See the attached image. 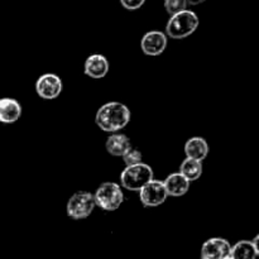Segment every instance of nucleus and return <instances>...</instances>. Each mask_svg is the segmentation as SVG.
I'll use <instances>...</instances> for the list:
<instances>
[{
    "label": "nucleus",
    "mask_w": 259,
    "mask_h": 259,
    "mask_svg": "<svg viewBox=\"0 0 259 259\" xmlns=\"http://www.w3.org/2000/svg\"><path fill=\"white\" fill-rule=\"evenodd\" d=\"M131 110L124 104L110 101L100 106L95 116V123L106 133H116L125 128L131 121Z\"/></svg>",
    "instance_id": "nucleus-1"
},
{
    "label": "nucleus",
    "mask_w": 259,
    "mask_h": 259,
    "mask_svg": "<svg viewBox=\"0 0 259 259\" xmlns=\"http://www.w3.org/2000/svg\"><path fill=\"white\" fill-rule=\"evenodd\" d=\"M200 20L196 13L185 9L171 15L166 25V35L172 39H185L199 28Z\"/></svg>",
    "instance_id": "nucleus-2"
},
{
    "label": "nucleus",
    "mask_w": 259,
    "mask_h": 259,
    "mask_svg": "<svg viewBox=\"0 0 259 259\" xmlns=\"http://www.w3.org/2000/svg\"><path fill=\"white\" fill-rule=\"evenodd\" d=\"M153 169L147 163H137L126 166L120 175V185L128 191H139L146 184L153 180Z\"/></svg>",
    "instance_id": "nucleus-3"
},
{
    "label": "nucleus",
    "mask_w": 259,
    "mask_h": 259,
    "mask_svg": "<svg viewBox=\"0 0 259 259\" xmlns=\"http://www.w3.org/2000/svg\"><path fill=\"white\" fill-rule=\"evenodd\" d=\"M95 204L104 211H115L124 201V192L115 182H104L94 194Z\"/></svg>",
    "instance_id": "nucleus-4"
},
{
    "label": "nucleus",
    "mask_w": 259,
    "mask_h": 259,
    "mask_svg": "<svg viewBox=\"0 0 259 259\" xmlns=\"http://www.w3.org/2000/svg\"><path fill=\"white\" fill-rule=\"evenodd\" d=\"M95 206L94 194L89 191H78L70 197L67 206H66V211L71 219L82 220L93 214Z\"/></svg>",
    "instance_id": "nucleus-5"
},
{
    "label": "nucleus",
    "mask_w": 259,
    "mask_h": 259,
    "mask_svg": "<svg viewBox=\"0 0 259 259\" xmlns=\"http://www.w3.org/2000/svg\"><path fill=\"white\" fill-rule=\"evenodd\" d=\"M167 197L168 195L164 189L163 181L158 180H151L139 190V200L146 207L159 206L166 201Z\"/></svg>",
    "instance_id": "nucleus-6"
},
{
    "label": "nucleus",
    "mask_w": 259,
    "mask_h": 259,
    "mask_svg": "<svg viewBox=\"0 0 259 259\" xmlns=\"http://www.w3.org/2000/svg\"><path fill=\"white\" fill-rule=\"evenodd\" d=\"M62 88L63 85L60 76L55 75V73H45V75L39 76L35 82V93L45 100L57 99L62 93Z\"/></svg>",
    "instance_id": "nucleus-7"
},
{
    "label": "nucleus",
    "mask_w": 259,
    "mask_h": 259,
    "mask_svg": "<svg viewBox=\"0 0 259 259\" xmlns=\"http://www.w3.org/2000/svg\"><path fill=\"white\" fill-rule=\"evenodd\" d=\"M141 48L144 55L147 56H159L167 48V35L166 33L159 30H149L142 37Z\"/></svg>",
    "instance_id": "nucleus-8"
},
{
    "label": "nucleus",
    "mask_w": 259,
    "mask_h": 259,
    "mask_svg": "<svg viewBox=\"0 0 259 259\" xmlns=\"http://www.w3.org/2000/svg\"><path fill=\"white\" fill-rule=\"evenodd\" d=\"M232 244L224 238H210L202 244L201 257L205 259H224L230 255Z\"/></svg>",
    "instance_id": "nucleus-9"
},
{
    "label": "nucleus",
    "mask_w": 259,
    "mask_h": 259,
    "mask_svg": "<svg viewBox=\"0 0 259 259\" xmlns=\"http://www.w3.org/2000/svg\"><path fill=\"white\" fill-rule=\"evenodd\" d=\"M109 68H110V63L108 58L105 56L95 53V55L89 56L88 60L85 61L83 72L91 78H103L108 75Z\"/></svg>",
    "instance_id": "nucleus-10"
},
{
    "label": "nucleus",
    "mask_w": 259,
    "mask_h": 259,
    "mask_svg": "<svg viewBox=\"0 0 259 259\" xmlns=\"http://www.w3.org/2000/svg\"><path fill=\"white\" fill-rule=\"evenodd\" d=\"M190 184L191 182L186 177L182 176L180 172H175V174L168 175L166 177V180L163 181L167 195L174 197L184 196L185 194H187L190 190Z\"/></svg>",
    "instance_id": "nucleus-11"
},
{
    "label": "nucleus",
    "mask_w": 259,
    "mask_h": 259,
    "mask_svg": "<svg viewBox=\"0 0 259 259\" xmlns=\"http://www.w3.org/2000/svg\"><path fill=\"white\" fill-rule=\"evenodd\" d=\"M258 239L257 235L253 240H240L235 243L232 245L229 257L233 259H257L259 254Z\"/></svg>",
    "instance_id": "nucleus-12"
},
{
    "label": "nucleus",
    "mask_w": 259,
    "mask_h": 259,
    "mask_svg": "<svg viewBox=\"0 0 259 259\" xmlns=\"http://www.w3.org/2000/svg\"><path fill=\"white\" fill-rule=\"evenodd\" d=\"M22 115V105L12 98L0 99V123L13 124Z\"/></svg>",
    "instance_id": "nucleus-13"
},
{
    "label": "nucleus",
    "mask_w": 259,
    "mask_h": 259,
    "mask_svg": "<svg viewBox=\"0 0 259 259\" xmlns=\"http://www.w3.org/2000/svg\"><path fill=\"white\" fill-rule=\"evenodd\" d=\"M185 154L187 158L202 162L209 154V143L202 137H192L185 143Z\"/></svg>",
    "instance_id": "nucleus-14"
},
{
    "label": "nucleus",
    "mask_w": 259,
    "mask_h": 259,
    "mask_svg": "<svg viewBox=\"0 0 259 259\" xmlns=\"http://www.w3.org/2000/svg\"><path fill=\"white\" fill-rule=\"evenodd\" d=\"M132 147L133 146H132V142L128 138V136L120 134L118 132L111 134L105 143V148L108 151V153L114 157H123V154L126 151H129Z\"/></svg>",
    "instance_id": "nucleus-15"
},
{
    "label": "nucleus",
    "mask_w": 259,
    "mask_h": 259,
    "mask_svg": "<svg viewBox=\"0 0 259 259\" xmlns=\"http://www.w3.org/2000/svg\"><path fill=\"white\" fill-rule=\"evenodd\" d=\"M180 174L186 177L190 182L197 181L202 175V162L186 157L180 166Z\"/></svg>",
    "instance_id": "nucleus-16"
},
{
    "label": "nucleus",
    "mask_w": 259,
    "mask_h": 259,
    "mask_svg": "<svg viewBox=\"0 0 259 259\" xmlns=\"http://www.w3.org/2000/svg\"><path fill=\"white\" fill-rule=\"evenodd\" d=\"M121 158H123V162L125 163V166H133V164L141 163L142 159H143V154H142V152L138 148H133L132 147L129 151H126L123 154Z\"/></svg>",
    "instance_id": "nucleus-17"
},
{
    "label": "nucleus",
    "mask_w": 259,
    "mask_h": 259,
    "mask_svg": "<svg viewBox=\"0 0 259 259\" xmlns=\"http://www.w3.org/2000/svg\"><path fill=\"white\" fill-rule=\"evenodd\" d=\"M164 9L169 15H174L176 13L182 12V10L187 9V2L186 0H164L163 3Z\"/></svg>",
    "instance_id": "nucleus-18"
},
{
    "label": "nucleus",
    "mask_w": 259,
    "mask_h": 259,
    "mask_svg": "<svg viewBox=\"0 0 259 259\" xmlns=\"http://www.w3.org/2000/svg\"><path fill=\"white\" fill-rule=\"evenodd\" d=\"M120 3L126 10H137L143 7L146 0H120Z\"/></svg>",
    "instance_id": "nucleus-19"
},
{
    "label": "nucleus",
    "mask_w": 259,
    "mask_h": 259,
    "mask_svg": "<svg viewBox=\"0 0 259 259\" xmlns=\"http://www.w3.org/2000/svg\"><path fill=\"white\" fill-rule=\"evenodd\" d=\"M186 2L189 5H199V4H202L205 0H186Z\"/></svg>",
    "instance_id": "nucleus-20"
},
{
    "label": "nucleus",
    "mask_w": 259,
    "mask_h": 259,
    "mask_svg": "<svg viewBox=\"0 0 259 259\" xmlns=\"http://www.w3.org/2000/svg\"><path fill=\"white\" fill-rule=\"evenodd\" d=\"M224 259H233V258H230V257H227V258H224Z\"/></svg>",
    "instance_id": "nucleus-21"
},
{
    "label": "nucleus",
    "mask_w": 259,
    "mask_h": 259,
    "mask_svg": "<svg viewBox=\"0 0 259 259\" xmlns=\"http://www.w3.org/2000/svg\"><path fill=\"white\" fill-rule=\"evenodd\" d=\"M200 259H205V258H202V257H201V258H200Z\"/></svg>",
    "instance_id": "nucleus-22"
}]
</instances>
